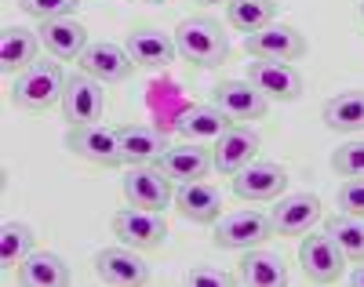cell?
Wrapping results in <instances>:
<instances>
[{"mask_svg":"<svg viewBox=\"0 0 364 287\" xmlns=\"http://www.w3.org/2000/svg\"><path fill=\"white\" fill-rule=\"evenodd\" d=\"M106 109V91L102 80H95L91 73H70L66 77V91H63V113L70 124H95L102 120Z\"/></svg>","mask_w":364,"mask_h":287,"instance_id":"ba28073f","label":"cell"},{"mask_svg":"<svg viewBox=\"0 0 364 287\" xmlns=\"http://www.w3.org/2000/svg\"><path fill=\"white\" fill-rule=\"evenodd\" d=\"M284 280H288V273H284V259H281V254L252 247L245 259H240L237 283H245V287H281Z\"/></svg>","mask_w":364,"mask_h":287,"instance_id":"7402d4cb","label":"cell"},{"mask_svg":"<svg viewBox=\"0 0 364 287\" xmlns=\"http://www.w3.org/2000/svg\"><path fill=\"white\" fill-rule=\"evenodd\" d=\"M175 207L186 215L190 222H215L219 215H223V193L211 182H182L178 189H175Z\"/></svg>","mask_w":364,"mask_h":287,"instance_id":"ffe728a7","label":"cell"},{"mask_svg":"<svg viewBox=\"0 0 364 287\" xmlns=\"http://www.w3.org/2000/svg\"><path fill=\"white\" fill-rule=\"evenodd\" d=\"M18 280L26 287H66L73 276H70V266L55 251H33L18 266Z\"/></svg>","mask_w":364,"mask_h":287,"instance_id":"484cf974","label":"cell"},{"mask_svg":"<svg viewBox=\"0 0 364 287\" xmlns=\"http://www.w3.org/2000/svg\"><path fill=\"white\" fill-rule=\"evenodd\" d=\"M350 283L353 287H364V262H357V269L350 273Z\"/></svg>","mask_w":364,"mask_h":287,"instance_id":"836d02e7","label":"cell"},{"mask_svg":"<svg viewBox=\"0 0 364 287\" xmlns=\"http://www.w3.org/2000/svg\"><path fill=\"white\" fill-rule=\"evenodd\" d=\"M175 48L186 62H193V66H200V70H211V66H223L226 62L230 37L219 29L215 18L193 15V18H182L175 26Z\"/></svg>","mask_w":364,"mask_h":287,"instance_id":"6da1fadb","label":"cell"},{"mask_svg":"<svg viewBox=\"0 0 364 287\" xmlns=\"http://www.w3.org/2000/svg\"><path fill=\"white\" fill-rule=\"evenodd\" d=\"M269 222L277 237H306L321 222V200L314 193H291L277 200V207L269 211Z\"/></svg>","mask_w":364,"mask_h":287,"instance_id":"4fadbf2b","label":"cell"},{"mask_svg":"<svg viewBox=\"0 0 364 287\" xmlns=\"http://www.w3.org/2000/svg\"><path fill=\"white\" fill-rule=\"evenodd\" d=\"M211 106H219L233 124L259 120L269 109V99L262 91H255L248 80H219V87L211 91Z\"/></svg>","mask_w":364,"mask_h":287,"instance_id":"7c38bea8","label":"cell"},{"mask_svg":"<svg viewBox=\"0 0 364 287\" xmlns=\"http://www.w3.org/2000/svg\"><path fill=\"white\" fill-rule=\"evenodd\" d=\"M146 4H164V0H146Z\"/></svg>","mask_w":364,"mask_h":287,"instance_id":"d590c367","label":"cell"},{"mask_svg":"<svg viewBox=\"0 0 364 287\" xmlns=\"http://www.w3.org/2000/svg\"><path fill=\"white\" fill-rule=\"evenodd\" d=\"M157 168L171 178V182H200L211 168H215V161H211V153L197 142H186V146H168V153L157 161Z\"/></svg>","mask_w":364,"mask_h":287,"instance_id":"d6986e66","label":"cell"},{"mask_svg":"<svg viewBox=\"0 0 364 287\" xmlns=\"http://www.w3.org/2000/svg\"><path fill=\"white\" fill-rule=\"evenodd\" d=\"M321 120L328 131H364V91H339L321 106Z\"/></svg>","mask_w":364,"mask_h":287,"instance_id":"603a6c76","label":"cell"},{"mask_svg":"<svg viewBox=\"0 0 364 287\" xmlns=\"http://www.w3.org/2000/svg\"><path fill=\"white\" fill-rule=\"evenodd\" d=\"M63 91H66V73L58 70V62H33L29 70L15 77L11 99L22 109H48L63 102Z\"/></svg>","mask_w":364,"mask_h":287,"instance_id":"7a4b0ae2","label":"cell"},{"mask_svg":"<svg viewBox=\"0 0 364 287\" xmlns=\"http://www.w3.org/2000/svg\"><path fill=\"white\" fill-rule=\"evenodd\" d=\"M259 135L252 131V127L245 124H230L226 131L215 139V153H211V161H215V171L233 178L240 168H248L255 161V153H259Z\"/></svg>","mask_w":364,"mask_h":287,"instance_id":"8fae6325","label":"cell"},{"mask_svg":"<svg viewBox=\"0 0 364 287\" xmlns=\"http://www.w3.org/2000/svg\"><path fill=\"white\" fill-rule=\"evenodd\" d=\"M299 262H302V269H306V276L314 283H336L343 276L346 254H343V247L336 240H331L328 229L324 233L310 229L306 237H302V244H299Z\"/></svg>","mask_w":364,"mask_h":287,"instance_id":"52a82bcc","label":"cell"},{"mask_svg":"<svg viewBox=\"0 0 364 287\" xmlns=\"http://www.w3.org/2000/svg\"><path fill=\"white\" fill-rule=\"evenodd\" d=\"M245 48H248V55H255V58L295 62V58L306 55V37H302L295 26L269 22V26H262V29H259V33H248Z\"/></svg>","mask_w":364,"mask_h":287,"instance_id":"30bf717a","label":"cell"},{"mask_svg":"<svg viewBox=\"0 0 364 287\" xmlns=\"http://www.w3.org/2000/svg\"><path fill=\"white\" fill-rule=\"evenodd\" d=\"M269 237H273V222H269V215H259V211L223 215L219 226H215V244L226 247V251H248V247H259Z\"/></svg>","mask_w":364,"mask_h":287,"instance_id":"9c48e42d","label":"cell"},{"mask_svg":"<svg viewBox=\"0 0 364 287\" xmlns=\"http://www.w3.org/2000/svg\"><path fill=\"white\" fill-rule=\"evenodd\" d=\"M113 233L124 240L128 247H139V251H154L168 240V222H164V211H146V207H124L113 215Z\"/></svg>","mask_w":364,"mask_h":287,"instance_id":"8992f818","label":"cell"},{"mask_svg":"<svg viewBox=\"0 0 364 287\" xmlns=\"http://www.w3.org/2000/svg\"><path fill=\"white\" fill-rule=\"evenodd\" d=\"M33 229L26 226V222H4L0 226V266H22L29 254H33Z\"/></svg>","mask_w":364,"mask_h":287,"instance_id":"f1b7e54d","label":"cell"},{"mask_svg":"<svg viewBox=\"0 0 364 287\" xmlns=\"http://www.w3.org/2000/svg\"><path fill=\"white\" fill-rule=\"evenodd\" d=\"M331 168L343 178H364V142H346L331 156Z\"/></svg>","mask_w":364,"mask_h":287,"instance_id":"4dcf8cb0","label":"cell"},{"mask_svg":"<svg viewBox=\"0 0 364 287\" xmlns=\"http://www.w3.org/2000/svg\"><path fill=\"white\" fill-rule=\"evenodd\" d=\"M120 189H124V200L132 207H146V211H164L175 200L171 178L157 164H132Z\"/></svg>","mask_w":364,"mask_h":287,"instance_id":"277c9868","label":"cell"},{"mask_svg":"<svg viewBox=\"0 0 364 287\" xmlns=\"http://www.w3.org/2000/svg\"><path fill=\"white\" fill-rule=\"evenodd\" d=\"M284 189H288V175L281 164L252 161L248 168H240L233 175V193L240 200H277Z\"/></svg>","mask_w":364,"mask_h":287,"instance_id":"5bb4252c","label":"cell"},{"mask_svg":"<svg viewBox=\"0 0 364 287\" xmlns=\"http://www.w3.org/2000/svg\"><path fill=\"white\" fill-rule=\"evenodd\" d=\"M324 229L331 233V240L343 247L346 262H364V218L343 211V215H331Z\"/></svg>","mask_w":364,"mask_h":287,"instance_id":"83f0119b","label":"cell"},{"mask_svg":"<svg viewBox=\"0 0 364 287\" xmlns=\"http://www.w3.org/2000/svg\"><path fill=\"white\" fill-rule=\"evenodd\" d=\"M132 66H135V62H132L128 48H120L113 40L87 44V51L80 55V70L91 73L95 80H102V84H120V80L132 73Z\"/></svg>","mask_w":364,"mask_h":287,"instance_id":"ac0fdd59","label":"cell"},{"mask_svg":"<svg viewBox=\"0 0 364 287\" xmlns=\"http://www.w3.org/2000/svg\"><path fill=\"white\" fill-rule=\"evenodd\" d=\"M37 48H41V37L29 33L22 26H8L0 33V70L4 73H22L37 62Z\"/></svg>","mask_w":364,"mask_h":287,"instance_id":"d4e9b609","label":"cell"},{"mask_svg":"<svg viewBox=\"0 0 364 287\" xmlns=\"http://www.w3.org/2000/svg\"><path fill=\"white\" fill-rule=\"evenodd\" d=\"M226 18L240 33H259L262 26H269L277 18V0H230Z\"/></svg>","mask_w":364,"mask_h":287,"instance_id":"4316f807","label":"cell"},{"mask_svg":"<svg viewBox=\"0 0 364 287\" xmlns=\"http://www.w3.org/2000/svg\"><path fill=\"white\" fill-rule=\"evenodd\" d=\"M233 120L219 109V106H190L175 117V131L190 142H200V139H219Z\"/></svg>","mask_w":364,"mask_h":287,"instance_id":"cb8c5ba5","label":"cell"},{"mask_svg":"<svg viewBox=\"0 0 364 287\" xmlns=\"http://www.w3.org/2000/svg\"><path fill=\"white\" fill-rule=\"evenodd\" d=\"M255 91H262L266 99L277 102H295L302 91H306V80L302 73L291 66V62H273V58H259L248 62V77H245Z\"/></svg>","mask_w":364,"mask_h":287,"instance_id":"5b68a950","label":"cell"},{"mask_svg":"<svg viewBox=\"0 0 364 287\" xmlns=\"http://www.w3.org/2000/svg\"><path fill=\"white\" fill-rule=\"evenodd\" d=\"M182 283L186 287H230V283H237V276H230L215 266H193L186 276H182Z\"/></svg>","mask_w":364,"mask_h":287,"instance_id":"1f68e13d","label":"cell"},{"mask_svg":"<svg viewBox=\"0 0 364 287\" xmlns=\"http://www.w3.org/2000/svg\"><path fill=\"white\" fill-rule=\"evenodd\" d=\"M95 269L106 283H117V287H142L149 283V266L135 254V247H106L99 251L95 259Z\"/></svg>","mask_w":364,"mask_h":287,"instance_id":"2e32d148","label":"cell"},{"mask_svg":"<svg viewBox=\"0 0 364 287\" xmlns=\"http://www.w3.org/2000/svg\"><path fill=\"white\" fill-rule=\"evenodd\" d=\"M117 139H120V156H124L128 168L132 164H157L168 153V139L149 124H120Z\"/></svg>","mask_w":364,"mask_h":287,"instance_id":"e0dca14e","label":"cell"},{"mask_svg":"<svg viewBox=\"0 0 364 287\" xmlns=\"http://www.w3.org/2000/svg\"><path fill=\"white\" fill-rule=\"evenodd\" d=\"M41 44L63 62H73L87 51V29L77 18H51L41 22Z\"/></svg>","mask_w":364,"mask_h":287,"instance_id":"44dd1931","label":"cell"},{"mask_svg":"<svg viewBox=\"0 0 364 287\" xmlns=\"http://www.w3.org/2000/svg\"><path fill=\"white\" fill-rule=\"evenodd\" d=\"M26 15H33L41 22H51V18H73V11L80 8V0H18Z\"/></svg>","mask_w":364,"mask_h":287,"instance_id":"f546056e","label":"cell"},{"mask_svg":"<svg viewBox=\"0 0 364 287\" xmlns=\"http://www.w3.org/2000/svg\"><path fill=\"white\" fill-rule=\"evenodd\" d=\"M339 207L346 211V215H357V218H364V178H346L343 185H339Z\"/></svg>","mask_w":364,"mask_h":287,"instance_id":"d6a6232c","label":"cell"},{"mask_svg":"<svg viewBox=\"0 0 364 287\" xmlns=\"http://www.w3.org/2000/svg\"><path fill=\"white\" fill-rule=\"evenodd\" d=\"M128 55L135 66L142 70H168L178 48H175V33H164V29H154V26H142L135 33H128Z\"/></svg>","mask_w":364,"mask_h":287,"instance_id":"9a60e30c","label":"cell"},{"mask_svg":"<svg viewBox=\"0 0 364 287\" xmlns=\"http://www.w3.org/2000/svg\"><path fill=\"white\" fill-rule=\"evenodd\" d=\"M360 18H364V0H360Z\"/></svg>","mask_w":364,"mask_h":287,"instance_id":"8d00e7d4","label":"cell"},{"mask_svg":"<svg viewBox=\"0 0 364 287\" xmlns=\"http://www.w3.org/2000/svg\"><path fill=\"white\" fill-rule=\"evenodd\" d=\"M66 146L84 156V161L99 164V168H117L124 164V156H120V139H117V127L109 124H70L66 131Z\"/></svg>","mask_w":364,"mask_h":287,"instance_id":"3957f363","label":"cell"},{"mask_svg":"<svg viewBox=\"0 0 364 287\" xmlns=\"http://www.w3.org/2000/svg\"><path fill=\"white\" fill-rule=\"evenodd\" d=\"M200 4H230V0H200Z\"/></svg>","mask_w":364,"mask_h":287,"instance_id":"e575fe53","label":"cell"}]
</instances>
